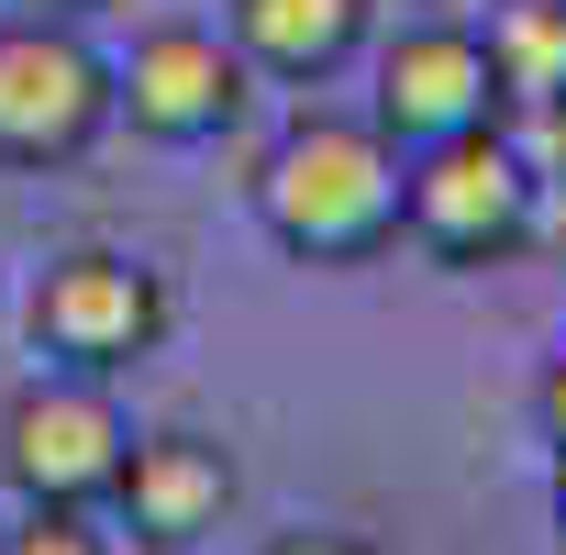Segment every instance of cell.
<instances>
[{"label":"cell","instance_id":"6da1fadb","mask_svg":"<svg viewBox=\"0 0 566 555\" xmlns=\"http://www.w3.org/2000/svg\"><path fill=\"white\" fill-rule=\"evenodd\" d=\"M400 145L345 112H301L255 167V222L301 266H367L400 244Z\"/></svg>","mask_w":566,"mask_h":555},{"label":"cell","instance_id":"7a4b0ae2","mask_svg":"<svg viewBox=\"0 0 566 555\" xmlns=\"http://www.w3.org/2000/svg\"><path fill=\"white\" fill-rule=\"evenodd\" d=\"M400 233L433 266H511L533 244V167L511 156V134H444L400 167Z\"/></svg>","mask_w":566,"mask_h":555},{"label":"cell","instance_id":"3957f363","mask_svg":"<svg viewBox=\"0 0 566 555\" xmlns=\"http://www.w3.org/2000/svg\"><path fill=\"white\" fill-rule=\"evenodd\" d=\"M112 123V56L67 12L0 23V167H78Z\"/></svg>","mask_w":566,"mask_h":555},{"label":"cell","instance_id":"277c9868","mask_svg":"<svg viewBox=\"0 0 566 555\" xmlns=\"http://www.w3.org/2000/svg\"><path fill=\"white\" fill-rule=\"evenodd\" d=\"M123 444H134L123 400L101 378H78V367H56V378L0 400V478L34 511H101L112 478H123Z\"/></svg>","mask_w":566,"mask_h":555},{"label":"cell","instance_id":"5b68a950","mask_svg":"<svg viewBox=\"0 0 566 555\" xmlns=\"http://www.w3.org/2000/svg\"><path fill=\"white\" fill-rule=\"evenodd\" d=\"M167 345V290L156 266L123 255V244H67L45 278H34V356L78 367V378H123Z\"/></svg>","mask_w":566,"mask_h":555},{"label":"cell","instance_id":"8992f818","mask_svg":"<svg viewBox=\"0 0 566 555\" xmlns=\"http://www.w3.org/2000/svg\"><path fill=\"white\" fill-rule=\"evenodd\" d=\"M244 45L211 34V23H156L134 34V56L112 67V112L145 134V145H211L244 123Z\"/></svg>","mask_w":566,"mask_h":555},{"label":"cell","instance_id":"52a82bcc","mask_svg":"<svg viewBox=\"0 0 566 555\" xmlns=\"http://www.w3.org/2000/svg\"><path fill=\"white\" fill-rule=\"evenodd\" d=\"M500 112H511V101H500L489 34H467V23H411V34L378 45V101H367V123H378L400 156H422V145H444V134H489Z\"/></svg>","mask_w":566,"mask_h":555},{"label":"cell","instance_id":"ba28073f","mask_svg":"<svg viewBox=\"0 0 566 555\" xmlns=\"http://www.w3.org/2000/svg\"><path fill=\"white\" fill-rule=\"evenodd\" d=\"M112 511H123L134 544L178 555V544L222 533V511H233V455H222L211 433H134V444H123V478H112Z\"/></svg>","mask_w":566,"mask_h":555},{"label":"cell","instance_id":"9c48e42d","mask_svg":"<svg viewBox=\"0 0 566 555\" xmlns=\"http://www.w3.org/2000/svg\"><path fill=\"white\" fill-rule=\"evenodd\" d=\"M367 12H378V0H233V45H244L255 78L323 90L334 67L367 56Z\"/></svg>","mask_w":566,"mask_h":555},{"label":"cell","instance_id":"30bf717a","mask_svg":"<svg viewBox=\"0 0 566 555\" xmlns=\"http://www.w3.org/2000/svg\"><path fill=\"white\" fill-rule=\"evenodd\" d=\"M489 56H500V101L566 112V0H511L489 23Z\"/></svg>","mask_w":566,"mask_h":555},{"label":"cell","instance_id":"8fae6325","mask_svg":"<svg viewBox=\"0 0 566 555\" xmlns=\"http://www.w3.org/2000/svg\"><path fill=\"white\" fill-rule=\"evenodd\" d=\"M0 555H112V533H101L90 511H34V500H23V522L0 533Z\"/></svg>","mask_w":566,"mask_h":555},{"label":"cell","instance_id":"7c38bea8","mask_svg":"<svg viewBox=\"0 0 566 555\" xmlns=\"http://www.w3.org/2000/svg\"><path fill=\"white\" fill-rule=\"evenodd\" d=\"M266 555H389V544H367V533H277Z\"/></svg>","mask_w":566,"mask_h":555},{"label":"cell","instance_id":"4fadbf2b","mask_svg":"<svg viewBox=\"0 0 566 555\" xmlns=\"http://www.w3.org/2000/svg\"><path fill=\"white\" fill-rule=\"evenodd\" d=\"M533 411H544V444H555V467H566V356L544 367V389H533Z\"/></svg>","mask_w":566,"mask_h":555},{"label":"cell","instance_id":"5bb4252c","mask_svg":"<svg viewBox=\"0 0 566 555\" xmlns=\"http://www.w3.org/2000/svg\"><path fill=\"white\" fill-rule=\"evenodd\" d=\"M34 12H67V23H78V12H101V0H34Z\"/></svg>","mask_w":566,"mask_h":555}]
</instances>
